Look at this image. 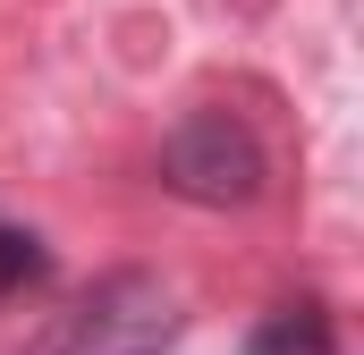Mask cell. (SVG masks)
<instances>
[{
	"label": "cell",
	"instance_id": "obj_1",
	"mask_svg": "<svg viewBox=\"0 0 364 355\" xmlns=\"http://www.w3.org/2000/svg\"><path fill=\"white\" fill-rule=\"evenodd\" d=\"M161 186L203 212H246L272 186V153L237 110H186L161 136Z\"/></svg>",
	"mask_w": 364,
	"mask_h": 355
},
{
	"label": "cell",
	"instance_id": "obj_2",
	"mask_svg": "<svg viewBox=\"0 0 364 355\" xmlns=\"http://www.w3.org/2000/svg\"><path fill=\"white\" fill-rule=\"evenodd\" d=\"M178 288L161 279V271L127 263V271H102L93 279V296L68 313V330L51 339L43 355H161L178 339Z\"/></svg>",
	"mask_w": 364,
	"mask_h": 355
},
{
	"label": "cell",
	"instance_id": "obj_3",
	"mask_svg": "<svg viewBox=\"0 0 364 355\" xmlns=\"http://www.w3.org/2000/svg\"><path fill=\"white\" fill-rule=\"evenodd\" d=\"M246 347H255V355H339V330H331L322 305H279Z\"/></svg>",
	"mask_w": 364,
	"mask_h": 355
},
{
	"label": "cell",
	"instance_id": "obj_4",
	"mask_svg": "<svg viewBox=\"0 0 364 355\" xmlns=\"http://www.w3.org/2000/svg\"><path fill=\"white\" fill-rule=\"evenodd\" d=\"M17 279H43V246H34L26 229H0V296H9Z\"/></svg>",
	"mask_w": 364,
	"mask_h": 355
}]
</instances>
